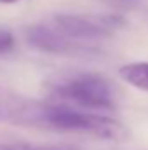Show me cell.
Wrapping results in <instances>:
<instances>
[{
	"label": "cell",
	"instance_id": "6da1fadb",
	"mask_svg": "<svg viewBox=\"0 0 148 150\" xmlns=\"http://www.w3.org/2000/svg\"><path fill=\"white\" fill-rule=\"evenodd\" d=\"M47 94L61 105H77L91 110H110L117 105V89L101 74L72 72L49 77Z\"/></svg>",
	"mask_w": 148,
	"mask_h": 150
},
{
	"label": "cell",
	"instance_id": "7a4b0ae2",
	"mask_svg": "<svg viewBox=\"0 0 148 150\" xmlns=\"http://www.w3.org/2000/svg\"><path fill=\"white\" fill-rule=\"evenodd\" d=\"M45 129L80 133V134H87L99 140H110V142H125L129 138V129L122 122L106 115L82 112L61 103L47 105Z\"/></svg>",
	"mask_w": 148,
	"mask_h": 150
},
{
	"label": "cell",
	"instance_id": "3957f363",
	"mask_svg": "<svg viewBox=\"0 0 148 150\" xmlns=\"http://www.w3.org/2000/svg\"><path fill=\"white\" fill-rule=\"evenodd\" d=\"M47 105L0 86V122L25 127H45Z\"/></svg>",
	"mask_w": 148,
	"mask_h": 150
},
{
	"label": "cell",
	"instance_id": "277c9868",
	"mask_svg": "<svg viewBox=\"0 0 148 150\" xmlns=\"http://www.w3.org/2000/svg\"><path fill=\"white\" fill-rule=\"evenodd\" d=\"M124 25L118 16H84V14H58L52 19V26L73 40H91L115 33Z\"/></svg>",
	"mask_w": 148,
	"mask_h": 150
},
{
	"label": "cell",
	"instance_id": "5b68a950",
	"mask_svg": "<svg viewBox=\"0 0 148 150\" xmlns=\"http://www.w3.org/2000/svg\"><path fill=\"white\" fill-rule=\"evenodd\" d=\"M26 42L38 51L49 52V54H59V56H85L92 54L96 49L78 42L73 38H68L66 35L59 33L54 26L49 28L47 25H33L25 33Z\"/></svg>",
	"mask_w": 148,
	"mask_h": 150
},
{
	"label": "cell",
	"instance_id": "8992f818",
	"mask_svg": "<svg viewBox=\"0 0 148 150\" xmlns=\"http://www.w3.org/2000/svg\"><path fill=\"white\" fill-rule=\"evenodd\" d=\"M118 75L131 86L148 91V63L138 61V63H129L118 68Z\"/></svg>",
	"mask_w": 148,
	"mask_h": 150
},
{
	"label": "cell",
	"instance_id": "52a82bcc",
	"mask_svg": "<svg viewBox=\"0 0 148 150\" xmlns=\"http://www.w3.org/2000/svg\"><path fill=\"white\" fill-rule=\"evenodd\" d=\"M0 150H77L70 145H35V143H0Z\"/></svg>",
	"mask_w": 148,
	"mask_h": 150
},
{
	"label": "cell",
	"instance_id": "ba28073f",
	"mask_svg": "<svg viewBox=\"0 0 148 150\" xmlns=\"http://www.w3.org/2000/svg\"><path fill=\"white\" fill-rule=\"evenodd\" d=\"M14 47V37L9 32H0V54L9 52Z\"/></svg>",
	"mask_w": 148,
	"mask_h": 150
},
{
	"label": "cell",
	"instance_id": "9c48e42d",
	"mask_svg": "<svg viewBox=\"0 0 148 150\" xmlns=\"http://www.w3.org/2000/svg\"><path fill=\"white\" fill-rule=\"evenodd\" d=\"M2 4H14V2H18V0H0Z\"/></svg>",
	"mask_w": 148,
	"mask_h": 150
}]
</instances>
